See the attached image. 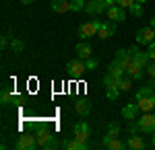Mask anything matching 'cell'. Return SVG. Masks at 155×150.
<instances>
[{"label":"cell","mask_w":155,"mask_h":150,"mask_svg":"<svg viewBox=\"0 0 155 150\" xmlns=\"http://www.w3.org/2000/svg\"><path fill=\"white\" fill-rule=\"evenodd\" d=\"M147 95H155V86H153V80L147 82L145 86H141L139 91H137V95H134V99L139 101V99H143V97H147Z\"/></svg>","instance_id":"obj_23"},{"label":"cell","mask_w":155,"mask_h":150,"mask_svg":"<svg viewBox=\"0 0 155 150\" xmlns=\"http://www.w3.org/2000/svg\"><path fill=\"white\" fill-rule=\"evenodd\" d=\"M11 49L15 52V54H23L25 43L21 41V39H11Z\"/></svg>","instance_id":"obj_26"},{"label":"cell","mask_w":155,"mask_h":150,"mask_svg":"<svg viewBox=\"0 0 155 150\" xmlns=\"http://www.w3.org/2000/svg\"><path fill=\"white\" fill-rule=\"evenodd\" d=\"M143 72H145V66H141L137 60H130V64L126 68V76H130L132 80H139V78H143Z\"/></svg>","instance_id":"obj_12"},{"label":"cell","mask_w":155,"mask_h":150,"mask_svg":"<svg viewBox=\"0 0 155 150\" xmlns=\"http://www.w3.org/2000/svg\"><path fill=\"white\" fill-rule=\"evenodd\" d=\"M106 97H107V99H110V101H116V99H118V97H120V92H122V91H120V89H106Z\"/></svg>","instance_id":"obj_32"},{"label":"cell","mask_w":155,"mask_h":150,"mask_svg":"<svg viewBox=\"0 0 155 150\" xmlns=\"http://www.w3.org/2000/svg\"><path fill=\"white\" fill-rule=\"evenodd\" d=\"M104 4H106V8H112V6H116L118 4V0H101Z\"/></svg>","instance_id":"obj_38"},{"label":"cell","mask_w":155,"mask_h":150,"mask_svg":"<svg viewBox=\"0 0 155 150\" xmlns=\"http://www.w3.org/2000/svg\"><path fill=\"white\" fill-rule=\"evenodd\" d=\"M107 134H110L112 138H118V136H120V126L116 123V121L107 123Z\"/></svg>","instance_id":"obj_27"},{"label":"cell","mask_w":155,"mask_h":150,"mask_svg":"<svg viewBox=\"0 0 155 150\" xmlns=\"http://www.w3.org/2000/svg\"><path fill=\"white\" fill-rule=\"evenodd\" d=\"M128 148L130 150H143L145 148V138L143 136H139V134H134V136H128Z\"/></svg>","instance_id":"obj_22"},{"label":"cell","mask_w":155,"mask_h":150,"mask_svg":"<svg viewBox=\"0 0 155 150\" xmlns=\"http://www.w3.org/2000/svg\"><path fill=\"white\" fill-rule=\"evenodd\" d=\"M71 11L72 12L85 11V2H83V0H71Z\"/></svg>","instance_id":"obj_31"},{"label":"cell","mask_w":155,"mask_h":150,"mask_svg":"<svg viewBox=\"0 0 155 150\" xmlns=\"http://www.w3.org/2000/svg\"><path fill=\"white\" fill-rule=\"evenodd\" d=\"M35 140H37V146H39V148H56V146H58V142L54 140L52 132L46 130V126H41V127L35 130Z\"/></svg>","instance_id":"obj_1"},{"label":"cell","mask_w":155,"mask_h":150,"mask_svg":"<svg viewBox=\"0 0 155 150\" xmlns=\"http://www.w3.org/2000/svg\"><path fill=\"white\" fill-rule=\"evenodd\" d=\"M128 12H130L132 17H141V14H143V4H141V2H134L130 8H128Z\"/></svg>","instance_id":"obj_28"},{"label":"cell","mask_w":155,"mask_h":150,"mask_svg":"<svg viewBox=\"0 0 155 150\" xmlns=\"http://www.w3.org/2000/svg\"><path fill=\"white\" fill-rule=\"evenodd\" d=\"M101 146H106V148H110V150H124V148H128V142H122V140L112 138L110 134H106V136L101 138Z\"/></svg>","instance_id":"obj_7"},{"label":"cell","mask_w":155,"mask_h":150,"mask_svg":"<svg viewBox=\"0 0 155 150\" xmlns=\"http://www.w3.org/2000/svg\"><path fill=\"white\" fill-rule=\"evenodd\" d=\"M50 6H52V11L58 12V14H64V12L71 11V2L68 0H52Z\"/></svg>","instance_id":"obj_21"},{"label":"cell","mask_w":155,"mask_h":150,"mask_svg":"<svg viewBox=\"0 0 155 150\" xmlns=\"http://www.w3.org/2000/svg\"><path fill=\"white\" fill-rule=\"evenodd\" d=\"M149 25H151V27H153V29H155V14H153V17H151V23H149Z\"/></svg>","instance_id":"obj_40"},{"label":"cell","mask_w":155,"mask_h":150,"mask_svg":"<svg viewBox=\"0 0 155 150\" xmlns=\"http://www.w3.org/2000/svg\"><path fill=\"white\" fill-rule=\"evenodd\" d=\"M139 111H141L139 103H126L124 107H122V117L130 121V119H134V117L139 115Z\"/></svg>","instance_id":"obj_16"},{"label":"cell","mask_w":155,"mask_h":150,"mask_svg":"<svg viewBox=\"0 0 155 150\" xmlns=\"http://www.w3.org/2000/svg\"><path fill=\"white\" fill-rule=\"evenodd\" d=\"M62 146H64L66 150H87V148H89V144L83 142V140H79V138H74V140L62 138Z\"/></svg>","instance_id":"obj_14"},{"label":"cell","mask_w":155,"mask_h":150,"mask_svg":"<svg viewBox=\"0 0 155 150\" xmlns=\"http://www.w3.org/2000/svg\"><path fill=\"white\" fill-rule=\"evenodd\" d=\"M137 2H141V4H145V2H147V0H137Z\"/></svg>","instance_id":"obj_42"},{"label":"cell","mask_w":155,"mask_h":150,"mask_svg":"<svg viewBox=\"0 0 155 150\" xmlns=\"http://www.w3.org/2000/svg\"><path fill=\"white\" fill-rule=\"evenodd\" d=\"M114 33H116V25H114V21H107V23H101L99 31H97V37L107 39V37H112Z\"/></svg>","instance_id":"obj_17"},{"label":"cell","mask_w":155,"mask_h":150,"mask_svg":"<svg viewBox=\"0 0 155 150\" xmlns=\"http://www.w3.org/2000/svg\"><path fill=\"white\" fill-rule=\"evenodd\" d=\"M8 45H11V39H8V37H2V39H0V47H2V49H6Z\"/></svg>","instance_id":"obj_37"},{"label":"cell","mask_w":155,"mask_h":150,"mask_svg":"<svg viewBox=\"0 0 155 150\" xmlns=\"http://www.w3.org/2000/svg\"><path fill=\"white\" fill-rule=\"evenodd\" d=\"M151 146L155 148V132H153V136H151Z\"/></svg>","instance_id":"obj_41"},{"label":"cell","mask_w":155,"mask_h":150,"mask_svg":"<svg viewBox=\"0 0 155 150\" xmlns=\"http://www.w3.org/2000/svg\"><path fill=\"white\" fill-rule=\"evenodd\" d=\"M0 103H2V105H11V103L12 105H23V99H21L19 95H15L11 89L4 86V89L0 91Z\"/></svg>","instance_id":"obj_6"},{"label":"cell","mask_w":155,"mask_h":150,"mask_svg":"<svg viewBox=\"0 0 155 150\" xmlns=\"http://www.w3.org/2000/svg\"><path fill=\"white\" fill-rule=\"evenodd\" d=\"M107 72H110V74H114L116 78H124V76H126V68H124L116 58H112L110 66H107Z\"/></svg>","instance_id":"obj_15"},{"label":"cell","mask_w":155,"mask_h":150,"mask_svg":"<svg viewBox=\"0 0 155 150\" xmlns=\"http://www.w3.org/2000/svg\"><path fill=\"white\" fill-rule=\"evenodd\" d=\"M72 107H74V111H77L81 117L89 115V111H91V105H89V101H87V99H77V101L72 103Z\"/></svg>","instance_id":"obj_20"},{"label":"cell","mask_w":155,"mask_h":150,"mask_svg":"<svg viewBox=\"0 0 155 150\" xmlns=\"http://www.w3.org/2000/svg\"><path fill=\"white\" fill-rule=\"evenodd\" d=\"M83 62H85V68L87 70H95L97 66H99V62H97L95 58H85Z\"/></svg>","instance_id":"obj_33"},{"label":"cell","mask_w":155,"mask_h":150,"mask_svg":"<svg viewBox=\"0 0 155 150\" xmlns=\"http://www.w3.org/2000/svg\"><path fill=\"white\" fill-rule=\"evenodd\" d=\"M37 146V140H35V134H23L21 138L15 142V148L17 150H33Z\"/></svg>","instance_id":"obj_5"},{"label":"cell","mask_w":155,"mask_h":150,"mask_svg":"<svg viewBox=\"0 0 155 150\" xmlns=\"http://www.w3.org/2000/svg\"><path fill=\"white\" fill-rule=\"evenodd\" d=\"M155 39V29L149 25V27H141L139 31H137V43L139 45H149V43H153Z\"/></svg>","instance_id":"obj_3"},{"label":"cell","mask_w":155,"mask_h":150,"mask_svg":"<svg viewBox=\"0 0 155 150\" xmlns=\"http://www.w3.org/2000/svg\"><path fill=\"white\" fill-rule=\"evenodd\" d=\"M85 62L81 58L79 60H68L66 62V72L71 74V76H81V74H85Z\"/></svg>","instance_id":"obj_9"},{"label":"cell","mask_w":155,"mask_h":150,"mask_svg":"<svg viewBox=\"0 0 155 150\" xmlns=\"http://www.w3.org/2000/svg\"><path fill=\"white\" fill-rule=\"evenodd\" d=\"M126 52H128V56H130L132 60H137L141 66H145V70H147V66H149V64H151V58H149V54H147V52H141V49H139L137 45H130L128 49H126Z\"/></svg>","instance_id":"obj_4"},{"label":"cell","mask_w":155,"mask_h":150,"mask_svg":"<svg viewBox=\"0 0 155 150\" xmlns=\"http://www.w3.org/2000/svg\"><path fill=\"white\" fill-rule=\"evenodd\" d=\"M107 19L110 21H114V23H122L124 19H126V11L120 6V4H116V6H112V8H107Z\"/></svg>","instance_id":"obj_13"},{"label":"cell","mask_w":155,"mask_h":150,"mask_svg":"<svg viewBox=\"0 0 155 150\" xmlns=\"http://www.w3.org/2000/svg\"><path fill=\"white\" fill-rule=\"evenodd\" d=\"M139 126H141V132L145 134H153L155 132V115L149 111V113H143V117L139 119Z\"/></svg>","instance_id":"obj_8"},{"label":"cell","mask_w":155,"mask_h":150,"mask_svg":"<svg viewBox=\"0 0 155 150\" xmlns=\"http://www.w3.org/2000/svg\"><path fill=\"white\" fill-rule=\"evenodd\" d=\"M153 86H155V78H153Z\"/></svg>","instance_id":"obj_43"},{"label":"cell","mask_w":155,"mask_h":150,"mask_svg":"<svg viewBox=\"0 0 155 150\" xmlns=\"http://www.w3.org/2000/svg\"><path fill=\"white\" fill-rule=\"evenodd\" d=\"M74 52H77V56H79L81 60H85V58H91L93 47L89 45L87 41H79V43H77V47H74Z\"/></svg>","instance_id":"obj_19"},{"label":"cell","mask_w":155,"mask_h":150,"mask_svg":"<svg viewBox=\"0 0 155 150\" xmlns=\"http://www.w3.org/2000/svg\"><path fill=\"white\" fill-rule=\"evenodd\" d=\"M134 2H137V0H118V4L122 6V8H130Z\"/></svg>","instance_id":"obj_35"},{"label":"cell","mask_w":155,"mask_h":150,"mask_svg":"<svg viewBox=\"0 0 155 150\" xmlns=\"http://www.w3.org/2000/svg\"><path fill=\"white\" fill-rule=\"evenodd\" d=\"M99 27H101V21H97V19L95 21H87V23H83L79 27V37H81V39H89V37L97 35Z\"/></svg>","instance_id":"obj_2"},{"label":"cell","mask_w":155,"mask_h":150,"mask_svg":"<svg viewBox=\"0 0 155 150\" xmlns=\"http://www.w3.org/2000/svg\"><path fill=\"white\" fill-rule=\"evenodd\" d=\"M19 2H21V4H25V6H29V4H33L35 0H19Z\"/></svg>","instance_id":"obj_39"},{"label":"cell","mask_w":155,"mask_h":150,"mask_svg":"<svg viewBox=\"0 0 155 150\" xmlns=\"http://www.w3.org/2000/svg\"><path fill=\"white\" fill-rule=\"evenodd\" d=\"M130 86H132V78L130 76L120 78V91H130Z\"/></svg>","instance_id":"obj_30"},{"label":"cell","mask_w":155,"mask_h":150,"mask_svg":"<svg viewBox=\"0 0 155 150\" xmlns=\"http://www.w3.org/2000/svg\"><path fill=\"white\" fill-rule=\"evenodd\" d=\"M147 54H149V58H151V60L155 62V41H153V43H149V45H147Z\"/></svg>","instance_id":"obj_34"},{"label":"cell","mask_w":155,"mask_h":150,"mask_svg":"<svg viewBox=\"0 0 155 150\" xmlns=\"http://www.w3.org/2000/svg\"><path fill=\"white\" fill-rule=\"evenodd\" d=\"M104 11H107V8H106V4H104L101 0H89V2L85 4V12L91 14V17H97V14H101Z\"/></svg>","instance_id":"obj_11"},{"label":"cell","mask_w":155,"mask_h":150,"mask_svg":"<svg viewBox=\"0 0 155 150\" xmlns=\"http://www.w3.org/2000/svg\"><path fill=\"white\" fill-rule=\"evenodd\" d=\"M137 103H139V107H141L143 113H149V111L155 109V95H147V97H143V99H139Z\"/></svg>","instance_id":"obj_18"},{"label":"cell","mask_w":155,"mask_h":150,"mask_svg":"<svg viewBox=\"0 0 155 150\" xmlns=\"http://www.w3.org/2000/svg\"><path fill=\"white\" fill-rule=\"evenodd\" d=\"M72 132H74V138L83 140V142H87V140L91 138V127H89V123H85V121H79V123H74Z\"/></svg>","instance_id":"obj_10"},{"label":"cell","mask_w":155,"mask_h":150,"mask_svg":"<svg viewBox=\"0 0 155 150\" xmlns=\"http://www.w3.org/2000/svg\"><path fill=\"white\" fill-rule=\"evenodd\" d=\"M114 58L118 60V62L122 64V66H124V68H128V64H130V60H132L130 56H128V52H126V49H118Z\"/></svg>","instance_id":"obj_25"},{"label":"cell","mask_w":155,"mask_h":150,"mask_svg":"<svg viewBox=\"0 0 155 150\" xmlns=\"http://www.w3.org/2000/svg\"><path fill=\"white\" fill-rule=\"evenodd\" d=\"M126 130H128V136H134V134H139V132H141V126H139V121H132V119H130Z\"/></svg>","instance_id":"obj_29"},{"label":"cell","mask_w":155,"mask_h":150,"mask_svg":"<svg viewBox=\"0 0 155 150\" xmlns=\"http://www.w3.org/2000/svg\"><path fill=\"white\" fill-rule=\"evenodd\" d=\"M104 84H106V89H120V78H116L114 74L107 72L104 76Z\"/></svg>","instance_id":"obj_24"},{"label":"cell","mask_w":155,"mask_h":150,"mask_svg":"<svg viewBox=\"0 0 155 150\" xmlns=\"http://www.w3.org/2000/svg\"><path fill=\"white\" fill-rule=\"evenodd\" d=\"M147 74H149L151 78H155V62H153V60H151V64L147 66Z\"/></svg>","instance_id":"obj_36"}]
</instances>
